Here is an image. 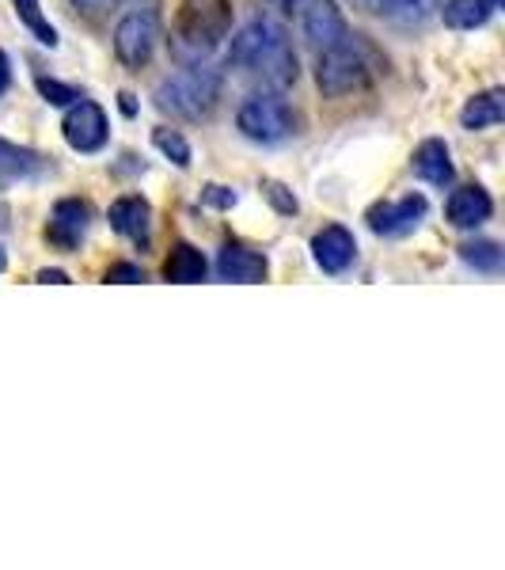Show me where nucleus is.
Segmentation results:
<instances>
[{"mask_svg":"<svg viewBox=\"0 0 505 570\" xmlns=\"http://www.w3.org/2000/svg\"><path fill=\"white\" fill-rule=\"evenodd\" d=\"M110 228L133 244H145L152 233V206L141 195H122L110 202Z\"/></svg>","mask_w":505,"mask_h":570,"instance_id":"obj_12","label":"nucleus"},{"mask_svg":"<svg viewBox=\"0 0 505 570\" xmlns=\"http://www.w3.org/2000/svg\"><path fill=\"white\" fill-rule=\"evenodd\" d=\"M354 8L376 16V20H392V23H418L426 20L434 8H440V0H350Z\"/></svg>","mask_w":505,"mask_h":570,"instance_id":"obj_17","label":"nucleus"},{"mask_svg":"<svg viewBox=\"0 0 505 570\" xmlns=\"http://www.w3.org/2000/svg\"><path fill=\"white\" fill-rule=\"evenodd\" d=\"M152 145L164 156H168L176 168H190V156H195V153H190V141L179 130H168V126H160V130H152Z\"/></svg>","mask_w":505,"mask_h":570,"instance_id":"obj_23","label":"nucleus"},{"mask_svg":"<svg viewBox=\"0 0 505 570\" xmlns=\"http://www.w3.org/2000/svg\"><path fill=\"white\" fill-rule=\"evenodd\" d=\"M61 134H66V145L72 153H99L110 137V122L107 110L96 104V99L77 96L66 110V122H61Z\"/></svg>","mask_w":505,"mask_h":570,"instance_id":"obj_8","label":"nucleus"},{"mask_svg":"<svg viewBox=\"0 0 505 570\" xmlns=\"http://www.w3.org/2000/svg\"><path fill=\"white\" fill-rule=\"evenodd\" d=\"M220 91H225L220 72L206 69L198 61V66H187L156 88V107H160L164 115L179 118V122L198 126V122H209V118H214V110L220 104Z\"/></svg>","mask_w":505,"mask_h":570,"instance_id":"obj_4","label":"nucleus"},{"mask_svg":"<svg viewBox=\"0 0 505 570\" xmlns=\"http://www.w3.org/2000/svg\"><path fill=\"white\" fill-rule=\"evenodd\" d=\"M8 85H12V69H8V58H4V50H0V96L8 91Z\"/></svg>","mask_w":505,"mask_h":570,"instance_id":"obj_30","label":"nucleus"},{"mask_svg":"<svg viewBox=\"0 0 505 570\" xmlns=\"http://www.w3.org/2000/svg\"><path fill=\"white\" fill-rule=\"evenodd\" d=\"M259 4L266 8V16L297 27L316 50L338 42L346 31H350L335 0H259Z\"/></svg>","mask_w":505,"mask_h":570,"instance_id":"obj_5","label":"nucleus"},{"mask_svg":"<svg viewBox=\"0 0 505 570\" xmlns=\"http://www.w3.org/2000/svg\"><path fill=\"white\" fill-rule=\"evenodd\" d=\"M201 198H206L209 206H217V209L236 206V190H228V187H206V190H201Z\"/></svg>","mask_w":505,"mask_h":570,"instance_id":"obj_28","label":"nucleus"},{"mask_svg":"<svg viewBox=\"0 0 505 570\" xmlns=\"http://www.w3.org/2000/svg\"><path fill=\"white\" fill-rule=\"evenodd\" d=\"M160 39H164L160 12H156L152 4H137L115 27V58L122 61L126 69L137 72V69H145L152 61Z\"/></svg>","mask_w":505,"mask_h":570,"instance_id":"obj_7","label":"nucleus"},{"mask_svg":"<svg viewBox=\"0 0 505 570\" xmlns=\"http://www.w3.org/2000/svg\"><path fill=\"white\" fill-rule=\"evenodd\" d=\"M42 168H46V160L39 153L20 149V145H12V141H4V137H0V190H8L12 183L34 179Z\"/></svg>","mask_w":505,"mask_h":570,"instance_id":"obj_18","label":"nucleus"},{"mask_svg":"<svg viewBox=\"0 0 505 570\" xmlns=\"http://www.w3.org/2000/svg\"><path fill=\"white\" fill-rule=\"evenodd\" d=\"M461 259L467 266H475V271H483V274H498L502 271V244H494V240H472V244L461 247Z\"/></svg>","mask_w":505,"mask_h":570,"instance_id":"obj_22","label":"nucleus"},{"mask_svg":"<svg viewBox=\"0 0 505 570\" xmlns=\"http://www.w3.org/2000/svg\"><path fill=\"white\" fill-rule=\"evenodd\" d=\"M410 168H415L418 179H426L429 187H453L456 168H453V153L440 137H426L418 145L415 156H410Z\"/></svg>","mask_w":505,"mask_h":570,"instance_id":"obj_13","label":"nucleus"},{"mask_svg":"<svg viewBox=\"0 0 505 570\" xmlns=\"http://www.w3.org/2000/svg\"><path fill=\"white\" fill-rule=\"evenodd\" d=\"M107 282H118V285H133V282H145V271L133 263H115L107 271Z\"/></svg>","mask_w":505,"mask_h":570,"instance_id":"obj_25","label":"nucleus"},{"mask_svg":"<svg viewBox=\"0 0 505 570\" xmlns=\"http://www.w3.org/2000/svg\"><path fill=\"white\" fill-rule=\"evenodd\" d=\"M88 225H91L88 202L61 198L58 206H53V217H50V240L61 244V247H77L80 240H85Z\"/></svg>","mask_w":505,"mask_h":570,"instance_id":"obj_15","label":"nucleus"},{"mask_svg":"<svg viewBox=\"0 0 505 570\" xmlns=\"http://www.w3.org/2000/svg\"><path fill=\"white\" fill-rule=\"evenodd\" d=\"M502 0H445L440 4V20L453 31H475V27H486L498 16Z\"/></svg>","mask_w":505,"mask_h":570,"instance_id":"obj_16","label":"nucleus"},{"mask_svg":"<svg viewBox=\"0 0 505 570\" xmlns=\"http://www.w3.org/2000/svg\"><path fill=\"white\" fill-rule=\"evenodd\" d=\"M206 255L198 252V247L190 244H176L168 255V263H164V278L176 282V285H195V282H206Z\"/></svg>","mask_w":505,"mask_h":570,"instance_id":"obj_20","label":"nucleus"},{"mask_svg":"<svg viewBox=\"0 0 505 570\" xmlns=\"http://www.w3.org/2000/svg\"><path fill=\"white\" fill-rule=\"evenodd\" d=\"M494 214V202L491 195H486V187H479V183H467V187H456L453 195H448L445 202V217L453 228H479L483 220H491Z\"/></svg>","mask_w":505,"mask_h":570,"instance_id":"obj_11","label":"nucleus"},{"mask_svg":"<svg viewBox=\"0 0 505 570\" xmlns=\"http://www.w3.org/2000/svg\"><path fill=\"white\" fill-rule=\"evenodd\" d=\"M39 282H42V285H50V282H53V285H66V282H69V274H66V271H39Z\"/></svg>","mask_w":505,"mask_h":570,"instance_id":"obj_29","label":"nucleus"},{"mask_svg":"<svg viewBox=\"0 0 505 570\" xmlns=\"http://www.w3.org/2000/svg\"><path fill=\"white\" fill-rule=\"evenodd\" d=\"M12 4H16V16H20L23 27L34 35V39H39L42 46H58V31H53L50 20L42 16V4H39V0H12Z\"/></svg>","mask_w":505,"mask_h":570,"instance_id":"obj_21","label":"nucleus"},{"mask_svg":"<svg viewBox=\"0 0 505 570\" xmlns=\"http://www.w3.org/2000/svg\"><path fill=\"white\" fill-rule=\"evenodd\" d=\"M39 91L46 96V104H53V107H69L72 99H77V91H72L69 85H61V80H50V77H39Z\"/></svg>","mask_w":505,"mask_h":570,"instance_id":"obj_24","label":"nucleus"},{"mask_svg":"<svg viewBox=\"0 0 505 570\" xmlns=\"http://www.w3.org/2000/svg\"><path fill=\"white\" fill-rule=\"evenodd\" d=\"M77 12H85V16H103L110 12V8H118V4H126V0H69Z\"/></svg>","mask_w":505,"mask_h":570,"instance_id":"obj_27","label":"nucleus"},{"mask_svg":"<svg viewBox=\"0 0 505 570\" xmlns=\"http://www.w3.org/2000/svg\"><path fill=\"white\" fill-rule=\"evenodd\" d=\"M137 4H156V0H137Z\"/></svg>","mask_w":505,"mask_h":570,"instance_id":"obj_31","label":"nucleus"},{"mask_svg":"<svg viewBox=\"0 0 505 570\" xmlns=\"http://www.w3.org/2000/svg\"><path fill=\"white\" fill-rule=\"evenodd\" d=\"M232 35V0H182L171 20V53L182 66H198Z\"/></svg>","mask_w":505,"mask_h":570,"instance_id":"obj_2","label":"nucleus"},{"mask_svg":"<svg viewBox=\"0 0 505 570\" xmlns=\"http://www.w3.org/2000/svg\"><path fill=\"white\" fill-rule=\"evenodd\" d=\"M426 209H429V202L410 190V195H403V198L376 202L365 220H369V228L376 236H407L426 220Z\"/></svg>","mask_w":505,"mask_h":570,"instance_id":"obj_9","label":"nucleus"},{"mask_svg":"<svg viewBox=\"0 0 505 570\" xmlns=\"http://www.w3.org/2000/svg\"><path fill=\"white\" fill-rule=\"evenodd\" d=\"M266 198H270L281 214H297V198L286 195V187H278V183H266Z\"/></svg>","mask_w":505,"mask_h":570,"instance_id":"obj_26","label":"nucleus"},{"mask_svg":"<svg viewBox=\"0 0 505 570\" xmlns=\"http://www.w3.org/2000/svg\"><path fill=\"white\" fill-rule=\"evenodd\" d=\"M266 271H270V266H266V255L251 252V247H244V244H225L217 255V274L225 282L255 285L266 278Z\"/></svg>","mask_w":505,"mask_h":570,"instance_id":"obj_14","label":"nucleus"},{"mask_svg":"<svg viewBox=\"0 0 505 570\" xmlns=\"http://www.w3.org/2000/svg\"><path fill=\"white\" fill-rule=\"evenodd\" d=\"M225 66L259 80L270 91H286L300 77V61L289 42V31L274 16H255L251 23H244L232 35V42L225 50Z\"/></svg>","mask_w":505,"mask_h":570,"instance_id":"obj_1","label":"nucleus"},{"mask_svg":"<svg viewBox=\"0 0 505 570\" xmlns=\"http://www.w3.org/2000/svg\"><path fill=\"white\" fill-rule=\"evenodd\" d=\"M0 271H4V255H0Z\"/></svg>","mask_w":505,"mask_h":570,"instance_id":"obj_32","label":"nucleus"},{"mask_svg":"<svg viewBox=\"0 0 505 570\" xmlns=\"http://www.w3.org/2000/svg\"><path fill=\"white\" fill-rule=\"evenodd\" d=\"M376 58L373 50L362 42V35L346 31L338 42H330L319 50L316 58V85L327 99H343L354 91H365L376 80Z\"/></svg>","mask_w":505,"mask_h":570,"instance_id":"obj_3","label":"nucleus"},{"mask_svg":"<svg viewBox=\"0 0 505 570\" xmlns=\"http://www.w3.org/2000/svg\"><path fill=\"white\" fill-rule=\"evenodd\" d=\"M354 255H357V240L350 228L343 225H327L311 236V259L319 263V271L327 274H343L354 266Z\"/></svg>","mask_w":505,"mask_h":570,"instance_id":"obj_10","label":"nucleus"},{"mask_svg":"<svg viewBox=\"0 0 505 570\" xmlns=\"http://www.w3.org/2000/svg\"><path fill=\"white\" fill-rule=\"evenodd\" d=\"M236 130L255 145H281L297 134V110L281 99V91H255L236 110Z\"/></svg>","mask_w":505,"mask_h":570,"instance_id":"obj_6","label":"nucleus"},{"mask_svg":"<svg viewBox=\"0 0 505 570\" xmlns=\"http://www.w3.org/2000/svg\"><path fill=\"white\" fill-rule=\"evenodd\" d=\"M505 118V91L502 88H486L479 96H472L461 110L464 130H494Z\"/></svg>","mask_w":505,"mask_h":570,"instance_id":"obj_19","label":"nucleus"}]
</instances>
